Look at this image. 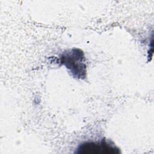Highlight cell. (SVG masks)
Returning a JSON list of instances; mask_svg holds the SVG:
<instances>
[{
  "mask_svg": "<svg viewBox=\"0 0 154 154\" xmlns=\"http://www.w3.org/2000/svg\"><path fill=\"white\" fill-rule=\"evenodd\" d=\"M76 153L82 154H119L120 151L114 144L102 140L97 142H85L79 146Z\"/></svg>",
  "mask_w": 154,
  "mask_h": 154,
  "instance_id": "1",
  "label": "cell"
}]
</instances>
